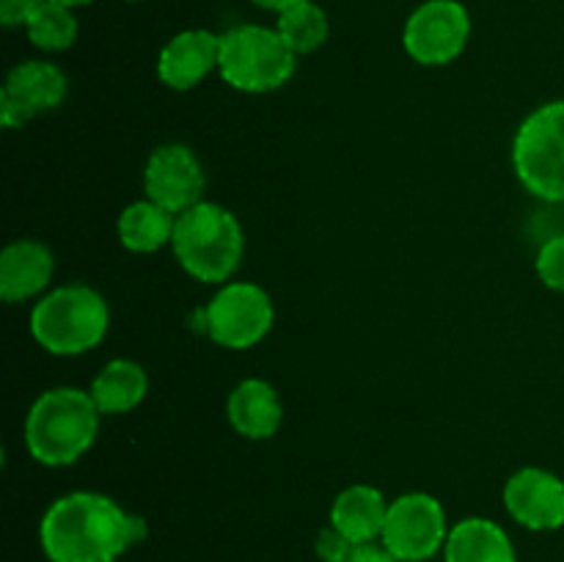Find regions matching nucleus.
Wrapping results in <instances>:
<instances>
[{
  "label": "nucleus",
  "instance_id": "nucleus-1",
  "mask_svg": "<svg viewBox=\"0 0 564 562\" xmlns=\"http://www.w3.org/2000/svg\"><path fill=\"white\" fill-rule=\"evenodd\" d=\"M143 538L141 516L94 490L61 496L39 523V543L50 562H116Z\"/></svg>",
  "mask_w": 564,
  "mask_h": 562
},
{
  "label": "nucleus",
  "instance_id": "nucleus-2",
  "mask_svg": "<svg viewBox=\"0 0 564 562\" xmlns=\"http://www.w3.org/2000/svg\"><path fill=\"white\" fill-rule=\"evenodd\" d=\"M91 391L61 386L39 397L25 417V446L42 466H69L91 450L99 430Z\"/></svg>",
  "mask_w": 564,
  "mask_h": 562
},
{
  "label": "nucleus",
  "instance_id": "nucleus-3",
  "mask_svg": "<svg viewBox=\"0 0 564 562\" xmlns=\"http://www.w3.org/2000/svg\"><path fill=\"white\" fill-rule=\"evenodd\" d=\"M171 248L193 279L204 284H220L240 268L246 235L231 209L215 202H198L176 215Z\"/></svg>",
  "mask_w": 564,
  "mask_h": 562
},
{
  "label": "nucleus",
  "instance_id": "nucleus-4",
  "mask_svg": "<svg viewBox=\"0 0 564 562\" xmlns=\"http://www.w3.org/2000/svg\"><path fill=\"white\" fill-rule=\"evenodd\" d=\"M110 312L105 298L86 284H66L39 298L31 334L53 356H80L105 339Z\"/></svg>",
  "mask_w": 564,
  "mask_h": 562
},
{
  "label": "nucleus",
  "instance_id": "nucleus-5",
  "mask_svg": "<svg viewBox=\"0 0 564 562\" xmlns=\"http://www.w3.org/2000/svg\"><path fill=\"white\" fill-rule=\"evenodd\" d=\"M295 58L275 28L237 25L220 36L218 72L237 91L268 94L290 83Z\"/></svg>",
  "mask_w": 564,
  "mask_h": 562
},
{
  "label": "nucleus",
  "instance_id": "nucleus-6",
  "mask_svg": "<svg viewBox=\"0 0 564 562\" xmlns=\"http://www.w3.org/2000/svg\"><path fill=\"white\" fill-rule=\"evenodd\" d=\"M521 185L543 202H564V99L540 105L523 119L512 143Z\"/></svg>",
  "mask_w": 564,
  "mask_h": 562
},
{
  "label": "nucleus",
  "instance_id": "nucleus-7",
  "mask_svg": "<svg viewBox=\"0 0 564 562\" xmlns=\"http://www.w3.org/2000/svg\"><path fill=\"white\" fill-rule=\"evenodd\" d=\"M273 301L251 281H229L198 312V325L215 345L246 350L262 342L273 328Z\"/></svg>",
  "mask_w": 564,
  "mask_h": 562
},
{
  "label": "nucleus",
  "instance_id": "nucleus-8",
  "mask_svg": "<svg viewBox=\"0 0 564 562\" xmlns=\"http://www.w3.org/2000/svg\"><path fill=\"white\" fill-rule=\"evenodd\" d=\"M446 538H449V527H446L444 505L422 490L402 494L400 499L391 501L383 534H380L383 549H389L400 562L430 560L444 549Z\"/></svg>",
  "mask_w": 564,
  "mask_h": 562
},
{
  "label": "nucleus",
  "instance_id": "nucleus-9",
  "mask_svg": "<svg viewBox=\"0 0 564 562\" xmlns=\"http://www.w3.org/2000/svg\"><path fill=\"white\" fill-rule=\"evenodd\" d=\"M471 17L457 0H427L405 22L408 55L424 66H444L466 50Z\"/></svg>",
  "mask_w": 564,
  "mask_h": 562
},
{
  "label": "nucleus",
  "instance_id": "nucleus-10",
  "mask_svg": "<svg viewBox=\"0 0 564 562\" xmlns=\"http://www.w3.org/2000/svg\"><path fill=\"white\" fill-rule=\"evenodd\" d=\"M204 185H207V176H204L202 160L185 143H165L149 154L147 169H143V191H147V198L169 209L171 215L185 213L193 204L202 202Z\"/></svg>",
  "mask_w": 564,
  "mask_h": 562
},
{
  "label": "nucleus",
  "instance_id": "nucleus-11",
  "mask_svg": "<svg viewBox=\"0 0 564 562\" xmlns=\"http://www.w3.org/2000/svg\"><path fill=\"white\" fill-rule=\"evenodd\" d=\"M66 97V75L50 61H25L9 72L0 91V121L14 130Z\"/></svg>",
  "mask_w": 564,
  "mask_h": 562
},
{
  "label": "nucleus",
  "instance_id": "nucleus-12",
  "mask_svg": "<svg viewBox=\"0 0 564 562\" xmlns=\"http://www.w3.org/2000/svg\"><path fill=\"white\" fill-rule=\"evenodd\" d=\"M505 507L521 527L551 532L564 527V483L545 468L527 466L505 485Z\"/></svg>",
  "mask_w": 564,
  "mask_h": 562
},
{
  "label": "nucleus",
  "instance_id": "nucleus-13",
  "mask_svg": "<svg viewBox=\"0 0 564 562\" xmlns=\"http://www.w3.org/2000/svg\"><path fill=\"white\" fill-rule=\"evenodd\" d=\"M220 36L204 28L182 31L160 50L158 75L174 91H191L213 69H218Z\"/></svg>",
  "mask_w": 564,
  "mask_h": 562
},
{
  "label": "nucleus",
  "instance_id": "nucleus-14",
  "mask_svg": "<svg viewBox=\"0 0 564 562\" xmlns=\"http://www.w3.org/2000/svg\"><path fill=\"white\" fill-rule=\"evenodd\" d=\"M55 259L39 240H14L0 253V298L20 303L36 298L50 284Z\"/></svg>",
  "mask_w": 564,
  "mask_h": 562
},
{
  "label": "nucleus",
  "instance_id": "nucleus-15",
  "mask_svg": "<svg viewBox=\"0 0 564 562\" xmlns=\"http://www.w3.org/2000/svg\"><path fill=\"white\" fill-rule=\"evenodd\" d=\"M226 413H229L231 428L253 441L273 439L284 422V406H281L279 391L262 378H248L237 383L226 402Z\"/></svg>",
  "mask_w": 564,
  "mask_h": 562
},
{
  "label": "nucleus",
  "instance_id": "nucleus-16",
  "mask_svg": "<svg viewBox=\"0 0 564 562\" xmlns=\"http://www.w3.org/2000/svg\"><path fill=\"white\" fill-rule=\"evenodd\" d=\"M389 501L375 485H350L330 505V527L352 545H369L383 534Z\"/></svg>",
  "mask_w": 564,
  "mask_h": 562
},
{
  "label": "nucleus",
  "instance_id": "nucleus-17",
  "mask_svg": "<svg viewBox=\"0 0 564 562\" xmlns=\"http://www.w3.org/2000/svg\"><path fill=\"white\" fill-rule=\"evenodd\" d=\"M444 562H518L510 534L490 518H463L449 529Z\"/></svg>",
  "mask_w": 564,
  "mask_h": 562
},
{
  "label": "nucleus",
  "instance_id": "nucleus-18",
  "mask_svg": "<svg viewBox=\"0 0 564 562\" xmlns=\"http://www.w3.org/2000/svg\"><path fill=\"white\" fill-rule=\"evenodd\" d=\"M147 389L149 378L141 364L130 361V358H113L94 378L88 391H91L99 413H127L135 406H141Z\"/></svg>",
  "mask_w": 564,
  "mask_h": 562
},
{
  "label": "nucleus",
  "instance_id": "nucleus-19",
  "mask_svg": "<svg viewBox=\"0 0 564 562\" xmlns=\"http://www.w3.org/2000/svg\"><path fill=\"white\" fill-rule=\"evenodd\" d=\"M176 215L154 204L152 198L132 202L130 207L121 209L119 215V237L127 251L154 253L171 242L174 237Z\"/></svg>",
  "mask_w": 564,
  "mask_h": 562
},
{
  "label": "nucleus",
  "instance_id": "nucleus-20",
  "mask_svg": "<svg viewBox=\"0 0 564 562\" xmlns=\"http://www.w3.org/2000/svg\"><path fill=\"white\" fill-rule=\"evenodd\" d=\"M275 31L281 33V39H284L286 47H290L292 53L303 55L323 47L325 39H328L330 25L328 17H325V11L319 9L317 3L303 0V3L290 6L286 11H281Z\"/></svg>",
  "mask_w": 564,
  "mask_h": 562
},
{
  "label": "nucleus",
  "instance_id": "nucleus-21",
  "mask_svg": "<svg viewBox=\"0 0 564 562\" xmlns=\"http://www.w3.org/2000/svg\"><path fill=\"white\" fill-rule=\"evenodd\" d=\"M28 39L36 44L39 50H47V53H58L75 44L77 39V20L72 14V9L55 3V0H44L36 11L31 14V20L25 22Z\"/></svg>",
  "mask_w": 564,
  "mask_h": 562
},
{
  "label": "nucleus",
  "instance_id": "nucleus-22",
  "mask_svg": "<svg viewBox=\"0 0 564 562\" xmlns=\"http://www.w3.org/2000/svg\"><path fill=\"white\" fill-rule=\"evenodd\" d=\"M538 275L545 287L564 292V235L551 237L538 253Z\"/></svg>",
  "mask_w": 564,
  "mask_h": 562
},
{
  "label": "nucleus",
  "instance_id": "nucleus-23",
  "mask_svg": "<svg viewBox=\"0 0 564 562\" xmlns=\"http://www.w3.org/2000/svg\"><path fill=\"white\" fill-rule=\"evenodd\" d=\"M352 549H356V545H352L336 527L319 529L317 543H314V551H317V556L323 562H345L347 556L352 554Z\"/></svg>",
  "mask_w": 564,
  "mask_h": 562
},
{
  "label": "nucleus",
  "instance_id": "nucleus-24",
  "mask_svg": "<svg viewBox=\"0 0 564 562\" xmlns=\"http://www.w3.org/2000/svg\"><path fill=\"white\" fill-rule=\"evenodd\" d=\"M44 0H0V22L6 28L14 25H25L31 20L33 11L42 6Z\"/></svg>",
  "mask_w": 564,
  "mask_h": 562
},
{
  "label": "nucleus",
  "instance_id": "nucleus-25",
  "mask_svg": "<svg viewBox=\"0 0 564 562\" xmlns=\"http://www.w3.org/2000/svg\"><path fill=\"white\" fill-rule=\"evenodd\" d=\"M345 562H400V560H397L389 549H383V545L369 543V545H356L352 554L347 556Z\"/></svg>",
  "mask_w": 564,
  "mask_h": 562
},
{
  "label": "nucleus",
  "instance_id": "nucleus-26",
  "mask_svg": "<svg viewBox=\"0 0 564 562\" xmlns=\"http://www.w3.org/2000/svg\"><path fill=\"white\" fill-rule=\"evenodd\" d=\"M253 3L257 6H262V9H270V11H286L290 9V6H297V3H303V0H253Z\"/></svg>",
  "mask_w": 564,
  "mask_h": 562
},
{
  "label": "nucleus",
  "instance_id": "nucleus-27",
  "mask_svg": "<svg viewBox=\"0 0 564 562\" xmlns=\"http://www.w3.org/2000/svg\"><path fill=\"white\" fill-rule=\"evenodd\" d=\"M55 3L66 6V9H75V6H88V3H91V0H55Z\"/></svg>",
  "mask_w": 564,
  "mask_h": 562
},
{
  "label": "nucleus",
  "instance_id": "nucleus-28",
  "mask_svg": "<svg viewBox=\"0 0 564 562\" xmlns=\"http://www.w3.org/2000/svg\"><path fill=\"white\" fill-rule=\"evenodd\" d=\"M130 3H138V0H130Z\"/></svg>",
  "mask_w": 564,
  "mask_h": 562
}]
</instances>
